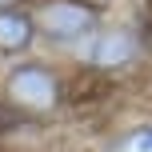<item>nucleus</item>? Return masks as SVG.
<instances>
[{
  "label": "nucleus",
  "mask_w": 152,
  "mask_h": 152,
  "mask_svg": "<svg viewBox=\"0 0 152 152\" xmlns=\"http://www.w3.org/2000/svg\"><path fill=\"white\" fill-rule=\"evenodd\" d=\"M96 24V8L84 0H44L32 16V28H40L48 40H80Z\"/></svg>",
  "instance_id": "obj_2"
},
{
  "label": "nucleus",
  "mask_w": 152,
  "mask_h": 152,
  "mask_svg": "<svg viewBox=\"0 0 152 152\" xmlns=\"http://www.w3.org/2000/svg\"><path fill=\"white\" fill-rule=\"evenodd\" d=\"M112 152H152V128H136L128 136H120Z\"/></svg>",
  "instance_id": "obj_5"
},
{
  "label": "nucleus",
  "mask_w": 152,
  "mask_h": 152,
  "mask_svg": "<svg viewBox=\"0 0 152 152\" xmlns=\"http://www.w3.org/2000/svg\"><path fill=\"white\" fill-rule=\"evenodd\" d=\"M76 52L92 68H120V64H128L136 56V36L128 28H100L92 36H84Z\"/></svg>",
  "instance_id": "obj_3"
},
{
  "label": "nucleus",
  "mask_w": 152,
  "mask_h": 152,
  "mask_svg": "<svg viewBox=\"0 0 152 152\" xmlns=\"http://www.w3.org/2000/svg\"><path fill=\"white\" fill-rule=\"evenodd\" d=\"M32 16L20 12V8H0V52L16 56L32 44Z\"/></svg>",
  "instance_id": "obj_4"
},
{
  "label": "nucleus",
  "mask_w": 152,
  "mask_h": 152,
  "mask_svg": "<svg viewBox=\"0 0 152 152\" xmlns=\"http://www.w3.org/2000/svg\"><path fill=\"white\" fill-rule=\"evenodd\" d=\"M84 4H92V0H84Z\"/></svg>",
  "instance_id": "obj_7"
},
{
  "label": "nucleus",
  "mask_w": 152,
  "mask_h": 152,
  "mask_svg": "<svg viewBox=\"0 0 152 152\" xmlns=\"http://www.w3.org/2000/svg\"><path fill=\"white\" fill-rule=\"evenodd\" d=\"M8 100L24 112H52L60 104V76L44 64H20L8 72Z\"/></svg>",
  "instance_id": "obj_1"
},
{
  "label": "nucleus",
  "mask_w": 152,
  "mask_h": 152,
  "mask_svg": "<svg viewBox=\"0 0 152 152\" xmlns=\"http://www.w3.org/2000/svg\"><path fill=\"white\" fill-rule=\"evenodd\" d=\"M16 4H20V0H0V8H16Z\"/></svg>",
  "instance_id": "obj_6"
}]
</instances>
